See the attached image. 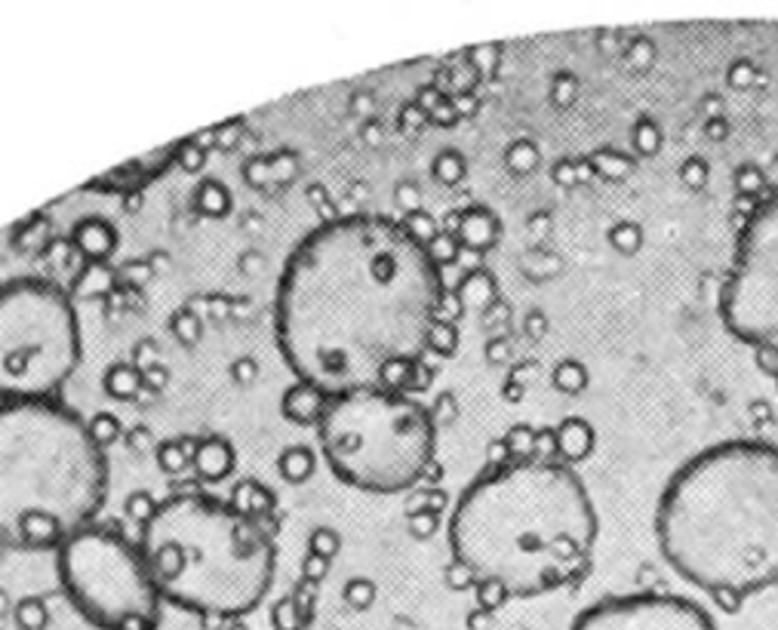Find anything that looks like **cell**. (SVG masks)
Listing matches in <instances>:
<instances>
[{"instance_id": "obj_1", "label": "cell", "mask_w": 778, "mask_h": 630, "mask_svg": "<svg viewBox=\"0 0 778 630\" xmlns=\"http://www.w3.org/2000/svg\"><path fill=\"white\" fill-rule=\"evenodd\" d=\"M440 302V261L419 234L385 216H345L293 249L274 332L301 384L341 397L391 388L397 372L416 366L431 348Z\"/></svg>"}, {"instance_id": "obj_2", "label": "cell", "mask_w": 778, "mask_h": 630, "mask_svg": "<svg viewBox=\"0 0 778 630\" xmlns=\"http://www.w3.org/2000/svg\"><path fill=\"white\" fill-rule=\"evenodd\" d=\"M597 510L560 458H520L478 477L450 517L452 562L511 597L575 588L591 572Z\"/></svg>"}, {"instance_id": "obj_3", "label": "cell", "mask_w": 778, "mask_h": 630, "mask_svg": "<svg viewBox=\"0 0 778 630\" xmlns=\"http://www.w3.org/2000/svg\"><path fill=\"white\" fill-rule=\"evenodd\" d=\"M658 548L689 585L733 612L778 581V450L717 443L668 479L656 507Z\"/></svg>"}, {"instance_id": "obj_4", "label": "cell", "mask_w": 778, "mask_h": 630, "mask_svg": "<svg viewBox=\"0 0 778 630\" xmlns=\"http://www.w3.org/2000/svg\"><path fill=\"white\" fill-rule=\"evenodd\" d=\"M109 495V458L59 400L0 403V545L59 550L93 526Z\"/></svg>"}, {"instance_id": "obj_5", "label": "cell", "mask_w": 778, "mask_h": 630, "mask_svg": "<svg viewBox=\"0 0 778 630\" xmlns=\"http://www.w3.org/2000/svg\"><path fill=\"white\" fill-rule=\"evenodd\" d=\"M154 585L166 603L206 618H240L265 600L274 545L244 507L185 493L154 505L142 541Z\"/></svg>"}, {"instance_id": "obj_6", "label": "cell", "mask_w": 778, "mask_h": 630, "mask_svg": "<svg viewBox=\"0 0 778 630\" xmlns=\"http://www.w3.org/2000/svg\"><path fill=\"white\" fill-rule=\"evenodd\" d=\"M317 437L332 474L364 493H403L434 458L431 412L397 388L329 397Z\"/></svg>"}, {"instance_id": "obj_7", "label": "cell", "mask_w": 778, "mask_h": 630, "mask_svg": "<svg viewBox=\"0 0 778 630\" xmlns=\"http://www.w3.org/2000/svg\"><path fill=\"white\" fill-rule=\"evenodd\" d=\"M81 360L74 304L55 283L0 287V403L55 400Z\"/></svg>"}, {"instance_id": "obj_8", "label": "cell", "mask_w": 778, "mask_h": 630, "mask_svg": "<svg viewBox=\"0 0 778 630\" xmlns=\"http://www.w3.org/2000/svg\"><path fill=\"white\" fill-rule=\"evenodd\" d=\"M59 585L99 630H157L164 597L139 541L109 526H86L55 550Z\"/></svg>"}, {"instance_id": "obj_9", "label": "cell", "mask_w": 778, "mask_h": 630, "mask_svg": "<svg viewBox=\"0 0 778 630\" xmlns=\"http://www.w3.org/2000/svg\"><path fill=\"white\" fill-rule=\"evenodd\" d=\"M720 320L754 351H778V194L741 221L736 259L720 289Z\"/></svg>"}, {"instance_id": "obj_10", "label": "cell", "mask_w": 778, "mask_h": 630, "mask_svg": "<svg viewBox=\"0 0 778 630\" xmlns=\"http://www.w3.org/2000/svg\"><path fill=\"white\" fill-rule=\"evenodd\" d=\"M570 630H717V624L686 597L628 593L594 603L575 618Z\"/></svg>"}, {"instance_id": "obj_11", "label": "cell", "mask_w": 778, "mask_h": 630, "mask_svg": "<svg viewBox=\"0 0 778 630\" xmlns=\"http://www.w3.org/2000/svg\"><path fill=\"white\" fill-rule=\"evenodd\" d=\"M182 152H185V142H170V145H161V148H154V152L139 154V157H133V161L114 166V169H109L105 176L93 178L86 188H90V192L133 194L139 192V188H145V185L154 182L157 176H164L166 169L182 157Z\"/></svg>"}, {"instance_id": "obj_12", "label": "cell", "mask_w": 778, "mask_h": 630, "mask_svg": "<svg viewBox=\"0 0 778 630\" xmlns=\"http://www.w3.org/2000/svg\"><path fill=\"white\" fill-rule=\"evenodd\" d=\"M554 434H557V458L566 462V465L585 462L587 455L594 453V443H597L594 427L587 425L585 419H579V415L560 422V427H554Z\"/></svg>"}, {"instance_id": "obj_13", "label": "cell", "mask_w": 778, "mask_h": 630, "mask_svg": "<svg viewBox=\"0 0 778 630\" xmlns=\"http://www.w3.org/2000/svg\"><path fill=\"white\" fill-rule=\"evenodd\" d=\"M499 234H502V228H499V219L492 216L490 209H483V206L468 209V213L462 216V221H459V240H462L468 249L495 247Z\"/></svg>"}, {"instance_id": "obj_14", "label": "cell", "mask_w": 778, "mask_h": 630, "mask_svg": "<svg viewBox=\"0 0 778 630\" xmlns=\"http://www.w3.org/2000/svg\"><path fill=\"white\" fill-rule=\"evenodd\" d=\"M327 400L320 391L308 388V384H296L289 388L287 400H284V412H287L293 422H320V415L327 410Z\"/></svg>"}, {"instance_id": "obj_15", "label": "cell", "mask_w": 778, "mask_h": 630, "mask_svg": "<svg viewBox=\"0 0 778 630\" xmlns=\"http://www.w3.org/2000/svg\"><path fill=\"white\" fill-rule=\"evenodd\" d=\"M232 446L225 440H204L197 450H194V465L197 474L206 479H222L232 471Z\"/></svg>"}, {"instance_id": "obj_16", "label": "cell", "mask_w": 778, "mask_h": 630, "mask_svg": "<svg viewBox=\"0 0 778 630\" xmlns=\"http://www.w3.org/2000/svg\"><path fill=\"white\" fill-rule=\"evenodd\" d=\"M587 161L594 166V176L615 178V182L634 173V157L625 152H615V148H597L594 154H587Z\"/></svg>"}, {"instance_id": "obj_17", "label": "cell", "mask_w": 778, "mask_h": 630, "mask_svg": "<svg viewBox=\"0 0 778 630\" xmlns=\"http://www.w3.org/2000/svg\"><path fill=\"white\" fill-rule=\"evenodd\" d=\"M78 244L90 256H109L111 247H114V231L102 219H86L78 228Z\"/></svg>"}, {"instance_id": "obj_18", "label": "cell", "mask_w": 778, "mask_h": 630, "mask_svg": "<svg viewBox=\"0 0 778 630\" xmlns=\"http://www.w3.org/2000/svg\"><path fill=\"white\" fill-rule=\"evenodd\" d=\"M554 384H557V391L575 397V394H582L587 388V370L579 360H560L557 366H554Z\"/></svg>"}, {"instance_id": "obj_19", "label": "cell", "mask_w": 778, "mask_h": 630, "mask_svg": "<svg viewBox=\"0 0 778 630\" xmlns=\"http://www.w3.org/2000/svg\"><path fill=\"white\" fill-rule=\"evenodd\" d=\"M631 142H634V152L641 157H653V154L662 152V130H658L656 121L643 117L631 130Z\"/></svg>"}, {"instance_id": "obj_20", "label": "cell", "mask_w": 778, "mask_h": 630, "mask_svg": "<svg viewBox=\"0 0 778 630\" xmlns=\"http://www.w3.org/2000/svg\"><path fill=\"white\" fill-rule=\"evenodd\" d=\"M764 192H766L764 169H760V166H754V164L738 166V173H736V194L738 197H745V200H757V197H760Z\"/></svg>"}, {"instance_id": "obj_21", "label": "cell", "mask_w": 778, "mask_h": 630, "mask_svg": "<svg viewBox=\"0 0 778 630\" xmlns=\"http://www.w3.org/2000/svg\"><path fill=\"white\" fill-rule=\"evenodd\" d=\"M610 244H613L618 252H625V256L637 252V249L643 247L641 225H634V221H615L613 228H610Z\"/></svg>"}, {"instance_id": "obj_22", "label": "cell", "mask_w": 778, "mask_h": 630, "mask_svg": "<svg viewBox=\"0 0 778 630\" xmlns=\"http://www.w3.org/2000/svg\"><path fill=\"white\" fill-rule=\"evenodd\" d=\"M508 166L518 173V176H526V173H533L535 166H539V148H535L533 142H514L511 148H508Z\"/></svg>"}, {"instance_id": "obj_23", "label": "cell", "mask_w": 778, "mask_h": 630, "mask_svg": "<svg viewBox=\"0 0 778 630\" xmlns=\"http://www.w3.org/2000/svg\"><path fill=\"white\" fill-rule=\"evenodd\" d=\"M680 182L686 185V188H693V192H702V188L710 182L708 161H702V157H689V161H683Z\"/></svg>"}, {"instance_id": "obj_24", "label": "cell", "mask_w": 778, "mask_h": 630, "mask_svg": "<svg viewBox=\"0 0 778 630\" xmlns=\"http://www.w3.org/2000/svg\"><path fill=\"white\" fill-rule=\"evenodd\" d=\"M434 176L440 178V182H447V185H452V182H459V178L464 176V157L455 152H443L434 161Z\"/></svg>"}, {"instance_id": "obj_25", "label": "cell", "mask_w": 778, "mask_h": 630, "mask_svg": "<svg viewBox=\"0 0 778 630\" xmlns=\"http://www.w3.org/2000/svg\"><path fill=\"white\" fill-rule=\"evenodd\" d=\"M464 292L474 302H490L492 296H495V283H492V277L487 271H474V275H468V280H464Z\"/></svg>"}, {"instance_id": "obj_26", "label": "cell", "mask_w": 778, "mask_h": 630, "mask_svg": "<svg viewBox=\"0 0 778 630\" xmlns=\"http://www.w3.org/2000/svg\"><path fill=\"white\" fill-rule=\"evenodd\" d=\"M19 624L22 630H41L47 624V612H43L41 603H22L19 609Z\"/></svg>"}, {"instance_id": "obj_27", "label": "cell", "mask_w": 778, "mask_h": 630, "mask_svg": "<svg viewBox=\"0 0 778 630\" xmlns=\"http://www.w3.org/2000/svg\"><path fill=\"white\" fill-rule=\"evenodd\" d=\"M478 597H480V606L490 612V609H499V606L505 603L508 593L502 588H495V585H478Z\"/></svg>"}, {"instance_id": "obj_28", "label": "cell", "mask_w": 778, "mask_h": 630, "mask_svg": "<svg viewBox=\"0 0 778 630\" xmlns=\"http://www.w3.org/2000/svg\"><path fill=\"white\" fill-rule=\"evenodd\" d=\"M754 363H757V370H764L766 375H772L778 382V351L760 348V351H754Z\"/></svg>"}, {"instance_id": "obj_29", "label": "cell", "mask_w": 778, "mask_h": 630, "mask_svg": "<svg viewBox=\"0 0 778 630\" xmlns=\"http://www.w3.org/2000/svg\"><path fill=\"white\" fill-rule=\"evenodd\" d=\"M754 74H757V69H754L751 62H745V59L729 65V83L733 86H748L754 81Z\"/></svg>"}, {"instance_id": "obj_30", "label": "cell", "mask_w": 778, "mask_h": 630, "mask_svg": "<svg viewBox=\"0 0 778 630\" xmlns=\"http://www.w3.org/2000/svg\"><path fill=\"white\" fill-rule=\"evenodd\" d=\"M431 344H434V348H440L443 354H450L452 348H455V329L447 327V323L440 320L438 329H434V335H431Z\"/></svg>"}, {"instance_id": "obj_31", "label": "cell", "mask_w": 778, "mask_h": 630, "mask_svg": "<svg viewBox=\"0 0 778 630\" xmlns=\"http://www.w3.org/2000/svg\"><path fill=\"white\" fill-rule=\"evenodd\" d=\"M573 96H575V78L563 71L557 81H554V99H557V102H563V105H570V102H573Z\"/></svg>"}, {"instance_id": "obj_32", "label": "cell", "mask_w": 778, "mask_h": 630, "mask_svg": "<svg viewBox=\"0 0 778 630\" xmlns=\"http://www.w3.org/2000/svg\"><path fill=\"white\" fill-rule=\"evenodd\" d=\"M554 182H557V185H563V188H573V185H579L575 161H560V164L554 166Z\"/></svg>"}, {"instance_id": "obj_33", "label": "cell", "mask_w": 778, "mask_h": 630, "mask_svg": "<svg viewBox=\"0 0 778 630\" xmlns=\"http://www.w3.org/2000/svg\"><path fill=\"white\" fill-rule=\"evenodd\" d=\"M705 133H708L710 138H726L729 126H726L724 117H714V121H708V126H705Z\"/></svg>"}]
</instances>
